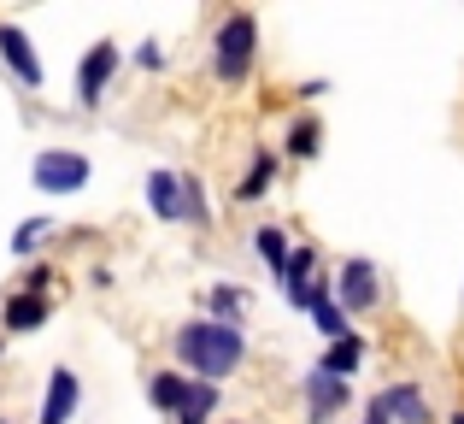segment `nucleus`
<instances>
[{
    "instance_id": "5701e85b",
    "label": "nucleus",
    "mask_w": 464,
    "mask_h": 424,
    "mask_svg": "<svg viewBox=\"0 0 464 424\" xmlns=\"http://www.w3.org/2000/svg\"><path fill=\"white\" fill-rule=\"evenodd\" d=\"M18 289H24V295H47V289H53V265H30Z\"/></svg>"
},
{
    "instance_id": "20e7f679",
    "label": "nucleus",
    "mask_w": 464,
    "mask_h": 424,
    "mask_svg": "<svg viewBox=\"0 0 464 424\" xmlns=\"http://www.w3.org/2000/svg\"><path fill=\"white\" fill-rule=\"evenodd\" d=\"M329 295L341 301V312H376L382 307V271H376V260H364V253H347V260L335 265V277H329Z\"/></svg>"
},
{
    "instance_id": "7ed1b4c3",
    "label": "nucleus",
    "mask_w": 464,
    "mask_h": 424,
    "mask_svg": "<svg viewBox=\"0 0 464 424\" xmlns=\"http://www.w3.org/2000/svg\"><path fill=\"white\" fill-rule=\"evenodd\" d=\"M94 177V160L77 148H42L30 160V183L42 189V195H82Z\"/></svg>"
},
{
    "instance_id": "dca6fc26",
    "label": "nucleus",
    "mask_w": 464,
    "mask_h": 424,
    "mask_svg": "<svg viewBox=\"0 0 464 424\" xmlns=\"http://www.w3.org/2000/svg\"><path fill=\"white\" fill-rule=\"evenodd\" d=\"M206 319L247 330V289H236V283H212V289H206Z\"/></svg>"
},
{
    "instance_id": "a878e982",
    "label": "nucleus",
    "mask_w": 464,
    "mask_h": 424,
    "mask_svg": "<svg viewBox=\"0 0 464 424\" xmlns=\"http://www.w3.org/2000/svg\"><path fill=\"white\" fill-rule=\"evenodd\" d=\"M447 424H464V407H453V413H447Z\"/></svg>"
},
{
    "instance_id": "f3484780",
    "label": "nucleus",
    "mask_w": 464,
    "mask_h": 424,
    "mask_svg": "<svg viewBox=\"0 0 464 424\" xmlns=\"http://www.w3.org/2000/svg\"><path fill=\"white\" fill-rule=\"evenodd\" d=\"M148 207L159 224H182V195H177V172H148Z\"/></svg>"
},
{
    "instance_id": "aec40b11",
    "label": "nucleus",
    "mask_w": 464,
    "mask_h": 424,
    "mask_svg": "<svg viewBox=\"0 0 464 424\" xmlns=\"http://www.w3.org/2000/svg\"><path fill=\"white\" fill-rule=\"evenodd\" d=\"M188 383H194V378H182L177 366H170V371H153V378H148V401H153L165 419H177V407L188 401Z\"/></svg>"
},
{
    "instance_id": "412c9836",
    "label": "nucleus",
    "mask_w": 464,
    "mask_h": 424,
    "mask_svg": "<svg viewBox=\"0 0 464 424\" xmlns=\"http://www.w3.org/2000/svg\"><path fill=\"white\" fill-rule=\"evenodd\" d=\"M212 413H218V383H188V401L177 407L170 424H212Z\"/></svg>"
},
{
    "instance_id": "6ab92c4d",
    "label": "nucleus",
    "mask_w": 464,
    "mask_h": 424,
    "mask_svg": "<svg viewBox=\"0 0 464 424\" xmlns=\"http://www.w3.org/2000/svg\"><path fill=\"white\" fill-rule=\"evenodd\" d=\"M177 195H182V224H188V230H212V201H206L200 177L177 172Z\"/></svg>"
},
{
    "instance_id": "4be33fe9",
    "label": "nucleus",
    "mask_w": 464,
    "mask_h": 424,
    "mask_svg": "<svg viewBox=\"0 0 464 424\" xmlns=\"http://www.w3.org/2000/svg\"><path fill=\"white\" fill-rule=\"evenodd\" d=\"M47 236H53V218H24V224L12 230V260H30V253H42Z\"/></svg>"
},
{
    "instance_id": "6e6552de",
    "label": "nucleus",
    "mask_w": 464,
    "mask_h": 424,
    "mask_svg": "<svg viewBox=\"0 0 464 424\" xmlns=\"http://www.w3.org/2000/svg\"><path fill=\"white\" fill-rule=\"evenodd\" d=\"M82 407V378L71 366H53L47 371V395H42V413H35V424H71Z\"/></svg>"
},
{
    "instance_id": "b1692460",
    "label": "nucleus",
    "mask_w": 464,
    "mask_h": 424,
    "mask_svg": "<svg viewBox=\"0 0 464 424\" xmlns=\"http://www.w3.org/2000/svg\"><path fill=\"white\" fill-rule=\"evenodd\" d=\"M136 65L141 71H165V47H159V42H141L136 47Z\"/></svg>"
},
{
    "instance_id": "f8f14e48",
    "label": "nucleus",
    "mask_w": 464,
    "mask_h": 424,
    "mask_svg": "<svg viewBox=\"0 0 464 424\" xmlns=\"http://www.w3.org/2000/svg\"><path fill=\"white\" fill-rule=\"evenodd\" d=\"M364 360H371V342H364V330H353V336H341V342H329L324 354H317V371L347 383L353 371H364Z\"/></svg>"
},
{
    "instance_id": "bb28decb",
    "label": "nucleus",
    "mask_w": 464,
    "mask_h": 424,
    "mask_svg": "<svg viewBox=\"0 0 464 424\" xmlns=\"http://www.w3.org/2000/svg\"><path fill=\"white\" fill-rule=\"evenodd\" d=\"M0 424H12V419H0Z\"/></svg>"
},
{
    "instance_id": "f257e3e1",
    "label": "nucleus",
    "mask_w": 464,
    "mask_h": 424,
    "mask_svg": "<svg viewBox=\"0 0 464 424\" xmlns=\"http://www.w3.org/2000/svg\"><path fill=\"white\" fill-rule=\"evenodd\" d=\"M170 354H177L182 371H194V383H224L247 366V330L218 319H188L170 336Z\"/></svg>"
},
{
    "instance_id": "0eeeda50",
    "label": "nucleus",
    "mask_w": 464,
    "mask_h": 424,
    "mask_svg": "<svg viewBox=\"0 0 464 424\" xmlns=\"http://www.w3.org/2000/svg\"><path fill=\"white\" fill-rule=\"evenodd\" d=\"M276 283H283L288 307L312 312V301H317V295H329V277L317 271V248H295V260H288V271L276 277Z\"/></svg>"
},
{
    "instance_id": "423d86ee",
    "label": "nucleus",
    "mask_w": 464,
    "mask_h": 424,
    "mask_svg": "<svg viewBox=\"0 0 464 424\" xmlns=\"http://www.w3.org/2000/svg\"><path fill=\"white\" fill-rule=\"evenodd\" d=\"M300 401H306V424H329L353 407V383H341V378H329V371L312 366L306 378H300Z\"/></svg>"
},
{
    "instance_id": "9b49d317",
    "label": "nucleus",
    "mask_w": 464,
    "mask_h": 424,
    "mask_svg": "<svg viewBox=\"0 0 464 424\" xmlns=\"http://www.w3.org/2000/svg\"><path fill=\"white\" fill-rule=\"evenodd\" d=\"M47 319H53V301L47 295H24V289H12L6 307H0V330L6 336H30V330H42Z\"/></svg>"
},
{
    "instance_id": "f03ea898",
    "label": "nucleus",
    "mask_w": 464,
    "mask_h": 424,
    "mask_svg": "<svg viewBox=\"0 0 464 424\" xmlns=\"http://www.w3.org/2000/svg\"><path fill=\"white\" fill-rule=\"evenodd\" d=\"M259 65V18L253 12H224L212 30V77L224 89H241Z\"/></svg>"
},
{
    "instance_id": "393cba45",
    "label": "nucleus",
    "mask_w": 464,
    "mask_h": 424,
    "mask_svg": "<svg viewBox=\"0 0 464 424\" xmlns=\"http://www.w3.org/2000/svg\"><path fill=\"white\" fill-rule=\"evenodd\" d=\"M364 424H388V413H382V407L371 401V407H364Z\"/></svg>"
},
{
    "instance_id": "2eb2a0df",
    "label": "nucleus",
    "mask_w": 464,
    "mask_h": 424,
    "mask_svg": "<svg viewBox=\"0 0 464 424\" xmlns=\"http://www.w3.org/2000/svg\"><path fill=\"white\" fill-rule=\"evenodd\" d=\"M324 153V118H312V113H300L295 124H288V136H283V160H317Z\"/></svg>"
},
{
    "instance_id": "a211bd4d",
    "label": "nucleus",
    "mask_w": 464,
    "mask_h": 424,
    "mask_svg": "<svg viewBox=\"0 0 464 424\" xmlns=\"http://www.w3.org/2000/svg\"><path fill=\"white\" fill-rule=\"evenodd\" d=\"M306 319H312V330H317V342H324V348H329V342H341V336H353V319L341 312V301H335V295H317Z\"/></svg>"
},
{
    "instance_id": "9d476101",
    "label": "nucleus",
    "mask_w": 464,
    "mask_h": 424,
    "mask_svg": "<svg viewBox=\"0 0 464 424\" xmlns=\"http://www.w3.org/2000/svg\"><path fill=\"white\" fill-rule=\"evenodd\" d=\"M0 59L12 65V77L24 83V89H42L47 83V71H42V59H35V47H30V35L18 30V24H0Z\"/></svg>"
},
{
    "instance_id": "ddd939ff",
    "label": "nucleus",
    "mask_w": 464,
    "mask_h": 424,
    "mask_svg": "<svg viewBox=\"0 0 464 424\" xmlns=\"http://www.w3.org/2000/svg\"><path fill=\"white\" fill-rule=\"evenodd\" d=\"M276 172H283V153L259 148V153H253V165H247V172H241V183H236V201H241V207H259V201L271 195Z\"/></svg>"
},
{
    "instance_id": "4468645a",
    "label": "nucleus",
    "mask_w": 464,
    "mask_h": 424,
    "mask_svg": "<svg viewBox=\"0 0 464 424\" xmlns=\"http://www.w3.org/2000/svg\"><path fill=\"white\" fill-rule=\"evenodd\" d=\"M253 253H259V265H265L271 277H283L288 260H295V242H288L283 224H259V230H253Z\"/></svg>"
},
{
    "instance_id": "1a4fd4ad",
    "label": "nucleus",
    "mask_w": 464,
    "mask_h": 424,
    "mask_svg": "<svg viewBox=\"0 0 464 424\" xmlns=\"http://www.w3.org/2000/svg\"><path fill=\"white\" fill-rule=\"evenodd\" d=\"M376 407L388 413V424H435V407H430V395H423V383H411V378L388 383V389L376 395Z\"/></svg>"
},
{
    "instance_id": "39448f33",
    "label": "nucleus",
    "mask_w": 464,
    "mask_h": 424,
    "mask_svg": "<svg viewBox=\"0 0 464 424\" xmlns=\"http://www.w3.org/2000/svg\"><path fill=\"white\" fill-rule=\"evenodd\" d=\"M118 65H124L118 42H94L89 54H82V65H77V106H82V113H94V106L106 101V89H112Z\"/></svg>"
},
{
    "instance_id": "cd10ccee",
    "label": "nucleus",
    "mask_w": 464,
    "mask_h": 424,
    "mask_svg": "<svg viewBox=\"0 0 464 424\" xmlns=\"http://www.w3.org/2000/svg\"><path fill=\"white\" fill-rule=\"evenodd\" d=\"M0 348H6V342H0Z\"/></svg>"
}]
</instances>
